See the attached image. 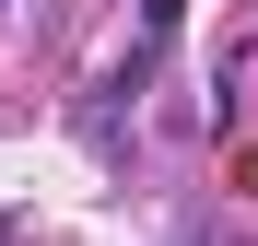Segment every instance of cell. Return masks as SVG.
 Wrapping results in <instances>:
<instances>
[{
  "mask_svg": "<svg viewBox=\"0 0 258 246\" xmlns=\"http://www.w3.org/2000/svg\"><path fill=\"white\" fill-rule=\"evenodd\" d=\"M176 24H188V0H153V12H141V47H164Z\"/></svg>",
  "mask_w": 258,
  "mask_h": 246,
  "instance_id": "1",
  "label": "cell"
}]
</instances>
